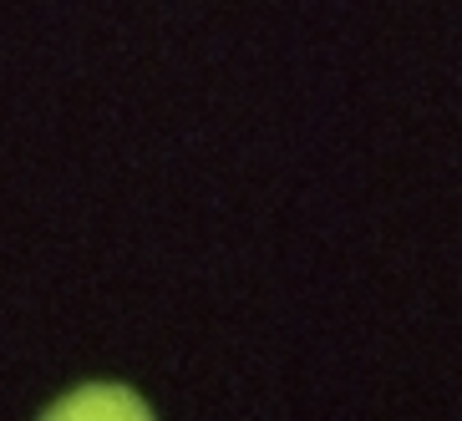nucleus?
I'll use <instances>...</instances> for the list:
<instances>
[{"label": "nucleus", "instance_id": "obj_1", "mask_svg": "<svg viewBox=\"0 0 462 421\" xmlns=\"http://www.w3.org/2000/svg\"><path fill=\"white\" fill-rule=\"evenodd\" d=\"M46 416H112V421H123V416H152V407L133 386H123V380H82L56 407H46Z\"/></svg>", "mask_w": 462, "mask_h": 421}]
</instances>
